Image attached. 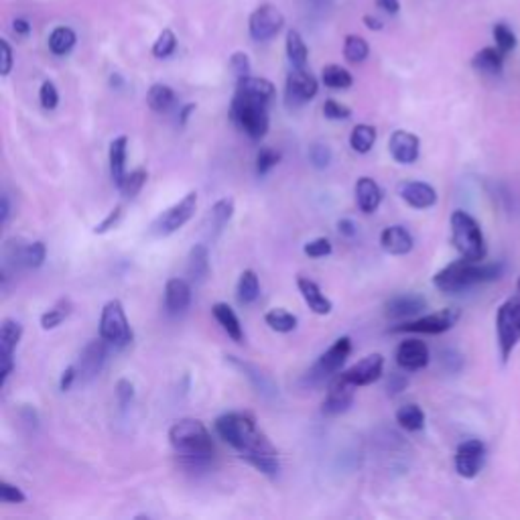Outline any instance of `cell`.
Segmentation results:
<instances>
[{"mask_svg":"<svg viewBox=\"0 0 520 520\" xmlns=\"http://www.w3.org/2000/svg\"><path fill=\"white\" fill-rule=\"evenodd\" d=\"M216 431L238 452L244 461L264 476H277L280 469L279 452L269 437L256 427L248 413H226L216 419Z\"/></svg>","mask_w":520,"mask_h":520,"instance_id":"cell-1","label":"cell"},{"mask_svg":"<svg viewBox=\"0 0 520 520\" xmlns=\"http://www.w3.org/2000/svg\"><path fill=\"white\" fill-rule=\"evenodd\" d=\"M504 263L496 260V263H484V260H455V263L447 264L441 269L437 275L433 277V287L441 293L458 295L463 291L474 289V287L494 283L500 280L504 275Z\"/></svg>","mask_w":520,"mask_h":520,"instance_id":"cell-2","label":"cell"},{"mask_svg":"<svg viewBox=\"0 0 520 520\" xmlns=\"http://www.w3.org/2000/svg\"><path fill=\"white\" fill-rule=\"evenodd\" d=\"M169 441L192 466H203L214 458V441L206 425L198 419H181L169 429Z\"/></svg>","mask_w":520,"mask_h":520,"instance_id":"cell-3","label":"cell"},{"mask_svg":"<svg viewBox=\"0 0 520 520\" xmlns=\"http://www.w3.org/2000/svg\"><path fill=\"white\" fill-rule=\"evenodd\" d=\"M496 343L502 364H508L520 343V277L496 311Z\"/></svg>","mask_w":520,"mask_h":520,"instance_id":"cell-4","label":"cell"},{"mask_svg":"<svg viewBox=\"0 0 520 520\" xmlns=\"http://www.w3.org/2000/svg\"><path fill=\"white\" fill-rule=\"evenodd\" d=\"M449 226H452V242L461 258L486 260V238H484L480 222L472 214L463 212V209H455L452 217H449Z\"/></svg>","mask_w":520,"mask_h":520,"instance_id":"cell-5","label":"cell"},{"mask_svg":"<svg viewBox=\"0 0 520 520\" xmlns=\"http://www.w3.org/2000/svg\"><path fill=\"white\" fill-rule=\"evenodd\" d=\"M269 102L236 92L230 104V118L238 129L246 132L252 140H260L269 132Z\"/></svg>","mask_w":520,"mask_h":520,"instance_id":"cell-6","label":"cell"},{"mask_svg":"<svg viewBox=\"0 0 520 520\" xmlns=\"http://www.w3.org/2000/svg\"><path fill=\"white\" fill-rule=\"evenodd\" d=\"M100 337L110 346L124 348L132 342V329L122 303L118 299L108 301L100 315Z\"/></svg>","mask_w":520,"mask_h":520,"instance_id":"cell-7","label":"cell"},{"mask_svg":"<svg viewBox=\"0 0 520 520\" xmlns=\"http://www.w3.org/2000/svg\"><path fill=\"white\" fill-rule=\"evenodd\" d=\"M195 208H198V193L189 192L177 203H173L171 208L157 216V220H154L151 226V234L159 238L175 234V232L184 228L185 224L192 220L195 214Z\"/></svg>","mask_w":520,"mask_h":520,"instance_id":"cell-8","label":"cell"},{"mask_svg":"<svg viewBox=\"0 0 520 520\" xmlns=\"http://www.w3.org/2000/svg\"><path fill=\"white\" fill-rule=\"evenodd\" d=\"M460 321V309L445 307L441 311L423 315L417 319H406L400 326L392 327L395 334H425V335H439L452 329Z\"/></svg>","mask_w":520,"mask_h":520,"instance_id":"cell-9","label":"cell"},{"mask_svg":"<svg viewBox=\"0 0 520 520\" xmlns=\"http://www.w3.org/2000/svg\"><path fill=\"white\" fill-rule=\"evenodd\" d=\"M283 27L285 15L275 4L256 6L248 19V33L252 41H258V43H266V41L275 39L277 35L283 31Z\"/></svg>","mask_w":520,"mask_h":520,"instance_id":"cell-10","label":"cell"},{"mask_svg":"<svg viewBox=\"0 0 520 520\" xmlns=\"http://www.w3.org/2000/svg\"><path fill=\"white\" fill-rule=\"evenodd\" d=\"M319 92V83L315 77L303 69L293 67L291 74L287 75L285 83V102L289 108H299L303 104L311 102Z\"/></svg>","mask_w":520,"mask_h":520,"instance_id":"cell-11","label":"cell"},{"mask_svg":"<svg viewBox=\"0 0 520 520\" xmlns=\"http://www.w3.org/2000/svg\"><path fill=\"white\" fill-rule=\"evenodd\" d=\"M486 461V445L480 439H466L455 449V472L463 480H474Z\"/></svg>","mask_w":520,"mask_h":520,"instance_id":"cell-12","label":"cell"},{"mask_svg":"<svg viewBox=\"0 0 520 520\" xmlns=\"http://www.w3.org/2000/svg\"><path fill=\"white\" fill-rule=\"evenodd\" d=\"M20 337H23V326L15 319H4L0 326V360H3V378H0V386H6L9 376L15 370V350L19 346Z\"/></svg>","mask_w":520,"mask_h":520,"instance_id":"cell-13","label":"cell"},{"mask_svg":"<svg viewBox=\"0 0 520 520\" xmlns=\"http://www.w3.org/2000/svg\"><path fill=\"white\" fill-rule=\"evenodd\" d=\"M356 389H358V386L350 382L343 374L335 376L334 381L329 382L327 397H326V400H323V405H321L323 414H329V417H334V414L346 413L354 403V390Z\"/></svg>","mask_w":520,"mask_h":520,"instance_id":"cell-14","label":"cell"},{"mask_svg":"<svg viewBox=\"0 0 520 520\" xmlns=\"http://www.w3.org/2000/svg\"><path fill=\"white\" fill-rule=\"evenodd\" d=\"M106 346H110V343L100 337V340L90 342L88 346L82 350L80 360H77V364H75L77 376H82V381L88 382L100 374L102 368H104V362H106V356H108Z\"/></svg>","mask_w":520,"mask_h":520,"instance_id":"cell-15","label":"cell"},{"mask_svg":"<svg viewBox=\"0 0 520 520\" xmlns=\"http://www.w3.org/2000/svg\"><path fill=\"white\" fill-rule=\"evenodd\" d=\"M350 352H352V340H350L348 335H343L340 340H335L332 346L319 356V362L315 364L313 370L318 372L319 376H334L342 370Z\"/></svg>","mask_w":520,"mask_h":520,"instance_id":"cell-16","label":"cell"},{"mask_svg":"<svg viewBox=\"0 0 520 520\" xmlns=\"http://www.w3.org/2000/svg\"><path fill=\"white\" fill-rule=\"evenodd\" d=\"M429 360H431V354H429L427 343L417 340V337L400 342V346L397 348V364L405 372L423 370L427 368Z\"/></svg>","mask_w":520,"mask_h":520,"instance_id":"cell-17","label":"cell"},{"mask_svg":"<svg viewBox=\"0 0 520 520\" xmlns=\"http://www.w3.org/2000/svg\"><path fill=\"white\" fill-rule=\"evenodd\" d=\"M389 151L397 163L413 165L419 159L421 140L409 130H395L389 140Z\"/></svg>","mask_w":520,"mask_h":520,"instance_id":"cell-18","label":"cell"},{"mask_svg":"<svg viewBox=\"0 0 520 520\" xmlns=\"http://www.w3.org/2000/svg\"><path fill=\"white\" fill-rule=\"evenodd\" d=\"M382 370H384V358L381 354H370L366 358H362L360 362H356L352 368L343 372V376L356 386H368L382 376Z\"/></svg>","mask_w":520,"mask_h":520,"instance_id":"cell-19","label":"cell"},{"mask_svg":"<svg viewBox=\"0 0 520 520\" xmlns=\"http://www.w3.org/2000/svg\"><path fill=\"white\" fill-rule=\"evenodd\" d=\"M398 193L414 209H429L437 203V192L425 181H403L398 185Z\"/></svg>","mask_w":520,"mask_h":520,"instance_id":"cell-20","label":"cell"},{"mask_svg":"<svg viewBox=\"0 0 520 520\" xmlns=\"http://www.w3.org/2000/svg\"><path fill=\"white\" fill-rule=\"evenodd\" d=\"M425 307H427L425 297H421V295H414V293H406V295H397V297L386 301L384 313L386 318L390 319H413L414 315H419Z\"/></svg>","mask_w":520,"mask_h":520,"instance_id":"cell-21","label":"cell"},{"mask_svg":"<svg viewBox=\"0 0 520 520\" xmlns=\"http://www.w3.org/2000/svg\"><path fill=\"white\" fill-rule=\"evenodd\" d=\"M504 63L506 53H502L496 45L480 49L472 58V67L476 72L490 77H500L504 74Z\"/></svg>","mask_w":520,"mask_h":520,"instance_id":"cell-22","label":"cell"},{"mask_svg":"<svg viewBox=\"0 0 520 520\" xmlns=\"http://www.w3.org/2000/svg\"><path fill=\"white\" fill-rule=\"evenodd\" d=\"M381 246L384 252H389L392 256H405L409 255L414 246V240L411 232L405 226H389L382 230L381 234Z\"/></svg>","mask_w":520,"mask_h":520,"instance_id":"cell-23","label":"cell"},{"mask_svg":"<svg viewBox=\"0 0 520 520\" xmlns=\"http://www.w3.org/2000/svg\"><path fill=\"white\" fill-rule=\"evenodd\" d=\"M192 303V285L185 279H169L165 285V305L169 313H184Z\"/></svg>","mask_w":520,"mask_h":520,"instance_id":"cell-24","label":"cell"},{"mask_svg":"<svg viewBox=\"0 0 520 520\" xmlns=\"http://www.w3.org/2000/svg\"><path fill=\"white\" fill-rule=\"evenodd\" d=\"M297 287H299L301 297H303L307 307L311 309L313 313H318V315H329V313H332V309H334L332 301H329L326 295L321 293L319 285L315 283V280L307 279V277H299L297 279Z\"/></svg>","mask_w":520,"mask_h":520,"instance_id":"cell-25","label":"cell"},{"mask_svg":"<svg viewBox=\"0 0 520 520\" xmlns=\"http://www.w3.org/2000/svg\"><path fill=\"white\" fill-rule=\"evenodd\" d=\"M187 277L193 285H203L209 277V252L206 244H195L187 256Z\"/></svg>","mask_w":520,"mask_h":520,"instance_id":"cell-26","label":"cell"},{"mask_svg":"<svg viewBox=\"0 0 520 520\" xmlns=\"http://www.w3.org/2000/svg\"><path fill=\"white\" fill-rule=\"evenodd\" d=\"M356 201L364 214L376 212L382 201V189L372 177H360L356 184Z\"/></svg>","mask_w":520,"mask_h":520,"instance_id":"cell-27","label":"cell"},{"mask_svg":"<svg viewBox=\"0 0 520 520\" xmlns=\"http://www.w3.org/2000/svg\"><path fill=\"white\" fill-rule=\"evenodd\" d=\"M228 360H230L232 366H236L238 370H242V374L248 378V381L252 382V386H255L260 395H264V397H275L277 395L275 382H272L271 376L264 374L263 370L256 368V366H252V364H248V362L238 360V358H234V356H228Z\"/></svg>","mask_w":520,"mask_h":520,"instance_id":"cell-28","label":"cell"},{"mask_svg":"<svg viewBox=\"0 0 520 520\" xmlns=\"http://www.w3.org/2000/svg\"><path fill=\"white\" fill-rule=\"evenodd\" d=\"M236 92L256 98V100L271 102L275 98V83L264 80V77H242V80L236 82Z\"/></svg>","mask_w":520,"mask_h":520,"instance_id":"cell-29","label":"cell"},{"mask_svg":"<svg viewBox=\"0 0 520 520\" xmlns=\"http://www.w3.org/2000/svg\"><path fill=\"white\" fill-rule=\"evenodd\" d=\"M126 146H129V138L118 137L110 143L108 161H110V175L114 184L121 187L126 177Z\"/></svg>","mask_w":520,"mask_h":520,"instance_id":"cell-30","label":"cell"},{"mask_svg":"<svg viewBox=\"0 0 520 520\" xmlns=\"http://www.w3.org/2000/svg\"><path fill=\"white\" fill-rule=\"evenodd\" d=\"M212 313L216 321L220 323L224 332H226L232 340L240 343L244 340V329H242V323L238 319V315L234 313V309H232L228 303H216L212 307Z\"/></svg>","mask_w":520,"mask_h":520,"instance_id":"cell-31","label":"cell"},{"mask_svg":"<svg viewBox=\"0 0 520 520\" xmlns=\"http://www.w3.org/2000/svg\"><path fill=\"white\" fill-rule=\"evenodd\" d=\"M175 100H177V96H175L173 88L167 86V83H153L149 92H146V104H149L153 112H159V114L171 110L175 106Z\"/></svg>","mask_w":520,"mask_h":520,"instance_id":"cell-32","label":"cell"},{"mask_svg":"<svg viewBox=\"0 0 520 520\" xmlns=\"http://www.w3.org/2000/svg\"><path fill=\"white\" fill-rule=\"evenodd\" d=\"M77 43V35L75 31L72 29V27H55V29L51 31V35H49V51H51L53 55H58V58H63V55H67L72 49L75 47Z\"/></svg>","mask_w":520,"mask_h":520,"instance_id":"cell-33","label":"cell"},{"mask_svg":"<svg viewBox=\"0 0 520 520\" xmlns=\"http://www.w3.org/2000/svg\"><path fill=\"white\" fill-rule=\"evenodd\" d=\"M285 51H287V59L293 67L303 69L307 66L309 59V49L305 45L303 37H301L299 31H289L287 33V41H285Z\"/></svg>","mask_w":520,"mask_h":520,"instance_id":"cell-34","label":"cell"},{"mask_svg":"<svg viewBox=\"0 0 520 520\" xmlns=\"http://www.w3.org/2000/svg\"><path fill=\"white\" fill-rule=\"evenodd\" d=\"M260 295V280L256 277L255 271H244L240 279H238V287H236V297L240 301L242 305H250L255 303Z\"/></svg>","mask_w":520,"mask_h":520,"instance_id":"cell-35","label":"cell"},{"mask_svg":"<svg viewBox=\"0 0 520 520\" xmlns=\"http://www.w3.org/2000/svg\"><path fill=\"white\" fill-rule=\"evenodd\" d=\"M321 82L332 90H348L354 83V77L346 67L335 66V63H329V66L323 67Z\"/></svg>","mask_w":520,"mask_h":520,"instance_id":"cell-36","label":"cell"},{"mask_svg":"<svg viewBox=\"0 0 520 520\" xmlns=\"http://www.w3.org/2000/svg\"><path fill=\"white\" fill-rule=\"evenodd\" d=\"M234 216V200L224 198L214 203V208L209 209V224H212L214 234H220V232L228 226V222Z\"/></svg>","mask_w":520,"mask_h":520,"instance_id":"cell-37","label":"cell"},{"mask_svg":"<svg viewBox=\"0 0 520 520\" xmlns=\"http://www.w3.org/2000/svg\"><path fill=\"white\" fill-rule=\"evenodd\" d=\"M397 423L406 431H421L425 427V413L419 405H403L397 411Z\"/></svg>","mask_w":520,"mask_h":520,"instance_id":"cell-38","label":"cell"},{"mask_svg":"<svg viewBox=\"0 0 520 520\" xmlns=\"http://www.w3.org/2000/svg\"><path fill=\"white\" fill-rule=\"evenodd\" d=\"M370 55V45L368 41L360 37V35H348L346 39H343V58L350 63H362L366 61Z\"/></svg>","mask_w":520,"mask_h":520,"instance_id":"cell-39","label":"cell"},{"mask_svg":"<svg viewBox=\"0 0 520 520\" xmlns=\"http://www.w3.org/2000/svg\"><path fill=\"white\" fill-rule=\"evenodd\" d=\"M376 143V129L370 124H358L354 126L352 135H350V146L356 153L366 154L372 151V146Z\"/></svg>","mask_w":520,"mask_h":520,"instance_id":"cell-40","label":"cell"},{"mask_svg":"<svg viewBox=\"0 0 520 520\" xmlns=\"http://www.w3.org/2000/svg\"><path fill=\"white\" fill-rule=\"evenodd\" d=\"M264 321L272 332L279 334H289L297 327V318L287 311V309H271V311L264 315Z\"/></svg>","mask_w":520,"mask_h":520,"instance_id":"cell-41","label":"cell"},{"mask_svg":"<svg viewBox=\"0 0 520 520\" xmlns=\"http://www.w3.org/2000/svg\"><path fill=\"white\" fill-rule=\"evenodd\" d=\"M69 313H72V303H69L67 299H61L58 305L47 309V311L41 315V327L47 329V332L49 329L59 327L61 323L69 318Z\"/></svg>","mask_w":520,"mask_h":520,"instance_id":"cell-42","label":"cell"},{"mask_svg":"<svg viewBox=\"0 0 520 520\" xmlns=\"http://www.w3.org/2000/svg\"><path fill=\"white\" fill-rule=\"evenodd\" d=\"M492 35H494V45L506 55L515 51L516 45H518L516 33L512 31L506 23H496L494 27H492Z\"/></svg>","mask_w":520,"mask_h":520,"instance_id":"cell-43","label":"cell"},{"mask_svg":"<svg viewBox=\"0 0 520 520\" xmlns=\"http://www.w3.org/2000/svg\"><path fill=\"white\" fill-rule=\"evenodd\" d=\"M175 49H177V35L171 29H163L153 43V55L157 59H167L175 53Z\"/></svg>","mask_w":520,"mask_h":520,"instance_id":"cell-44","label":"cell"},{"mask_svg":"<svg viewBox=\"0 0 520 520\" xmlns=\"http://www.w3.org/2000/svg\"><path fill=\"white\" fill-rule=\"evenodd\" d=\"M146 177H149V175H146L145 169H135V171H132V173H126L122 185L118 187V189H121L124 198H129V200L137 198L140 189H143L145 184H146Z\"/></svg>","mask_w":520,"mask_h":520,"instance_id":"cell-45","label":"cell"},{"mask_svg":"<svg viewBox=\"0 0 520 520\" xmlns=\"http://www.w3.org/2000/svg\"><path fill=\"white\" fill-rule=\"evenodd\" d=\"M279 161H280L279 151L271 149V146H263L256 154V173L260 175V177H264L266 173L272 171V169L279 165Z\"/></svg>","mask_w":520,"mask_h":520,"instance_id":"cell-46","label":"cell"},{"mask_svg":"<svg viewBox=\"0 0 520 520\" xmlns=\"http://www.w3.org/2000/svg\"><path fill=\"white\" fill-rule=\"evenodd\" d=\"M45 256H47V246L45 242H29L27 244V250H25V266L27 269H39L41 264L45 263Z\"/></svg>","mask_w":520,"mask_h":520,"instance_id":"cell-47","label":"cell"},{"mask_svg":"<svg viewBox=\"0 0 520 520\" xmlns=\"http://www.w3.org/2000/svg\"><path fill=\"white\" fill-rule=\"evenodd\" d=\"M39 102H41V106H43L45 110H55L58 108V104H59V92H58V88H55V83L53 82H43L41 83V88H39Z\"/></svg>","mask_w":520,"mask_h":520,"instance_id":"cell-48","label":"cell"},{"mask_svg":"<svg viewBox=\"0 0 520 520\" xmlns=\"http://www.w3.org/2000/svg\"><path fill=\"white\" fill-rule=\"evenodd\" d=\"M230 72H232V75L236 77V82L242 80V77H248L250 75V58L248 55H246L244 51L232 53Z\"/></svg>","mask_w":520,"mask_h":520,"instance_id":"cell-49","label":"cell"},{"mask_svg":"<svg viewBox=\"0 0 520 520\" xmlns=\"http://www.w3.org/2000/svg\"><path fill=\"white\" fill-rule=\"evenodd\" d=\"M309 161L315 169H326L329 163H332V149L327 145L318 143L309 149Z\"/></svg>","mask_w":520,"mask_h":520,"instance_id":"cell-50","label":"cell"},{"mask_svg":"<svg viewBox=\"0 0 520 520\" xmlns=\"http://www.w3.org/2000/svg\"><path fill=\"white\" fill-rule=\"evenodd\" d=\"M334 246L332 242L327 240V238H315V240L307 242L303 246V252L309 258H323V256H329L332 255Z\"/></svg>","mask_w":520,"mask_h":520,"instance_id":"cell-51","label":"cell"},{"mask_svg":"<svg viewBox=\"0 0 520 520\" xmlns=\"http://www.w3.org/2000/svg\"><path fill=\"white\" fill-rule=\"evenodd\" d=\"M0 500L4 504H23L27 502L25 492L11 482H0Z\"/></svg>","mask_w":520,"mask_h":520,"instance_id":"cell-52","label":"cell"},{"mask_svg":"<svg viewBox=\"0 0 520 520\" xmlns=\"http://www.w3.org/2000/svg\"><path fill=\"white\" fill-rule=\"evenodd\" d=\"M323 114L329 121H348L352 116V110H350L346 104H340L337 100H326L323 104Z\"/></svg>","mask_w":520,"mask_h":520,"instance_id":"cell-53","label":"cell"},{"mask_svg":"<svg viewBox=\"0 0 520 520\" xmlns=\"http://www.w3.org/2000/svg\"><path fill=\"white\" fill-rule=\"evenodd\" d=\"M116 398H118V403H121V406H129L132 403V398H135V384H132L130 381H126V378L118 381L116 382Z\"/></svg>","mask_w":520,"mask_h":520,"instance_id":"cell-54","label":"cell"},{"mask_svg":"<svg viewBox=\"0 0 520 520\" xmlns=\"http://www.w3.org/2000/svg\"><path fill=\"white\" fill-rule=\"evenodd\" d=\"M0 53H3V66H0V75L6 77L12 72L15 59H12V47L6 39H0Z\"/></svg>","mask_w":520,"mask_h":520,"instance_id":"cell-55","label":"cell"},{"mask_svg":"<svg viewBox=\"0 0 520 520\" xmlns=\"http://www.w3.org/2000/svg\"><path fill=\"white\" fill-rule=\"evenodd\" d=\"M121 216H122V208L116 206L112 212L104 217V222L98 224V226L94 228V234H106V232H110L112 228L116 226L118 222H121Z\"/></svg>","mask_w":520,"mask_h":520,"instance_id":"cell-56","label":"cell"},{"mask_svg":"<svg viewBox=\"0 0 520 520\" xmlns=\"http://www.w3.org/2000/svg\"><path fill=\"white\" fill-rule=\"evenodd\" d=\"M11 29H12V33L17 35V37H29L31 31H33V27H31V23L27 19L17 17L15 20H12Z\"/></svg>","mask_w":520,"mask_h":520,"instance_id":"cell-57","label":"cell"},{"mask_svg":"<svg viewBox=\"0 0 520 520\" xmlns=\"http://www.w3.org/2000/svg\"><path fill=\"white\" fill-rule=\"evenodd\" d=\"M75 378H77V368H75V366H67L66 370H63V374H61L59 389H61L63 392L69 390V389H72V384L75 382Z\"/></svg>","mask_w":520,"mask_h":520,"instance_id":"cell-58","label":"cell"},{"mask_svg":"<svg viewBox=\"0 0 520 520\" xmlns=\"http://www.w3.org/2000/svg\"><path fill=\"white\" fill-rule=\"evenodd\" d=\"M406 384H409V381H406L405 374H390L389 392H390V395H398L400 390L406 389Z\"/></svg>","mask_w":520,"mask_h":520,"instance_id":"cell-59","label":"cell"},{"mask_svg":"<svg viewBox=\"0 0 520 520\" xmlns=\"http://www.w3.org/2000/svg\"><path fill=\"white\" fill-rule=\"evenodd\" d=\"M376 6L389 15H397L400 11V0H376Z\"/></svg>","mask_w":520,"mask_h":520,"instance_id":"cell-60","label":"cell"},{"mask_svg":"<svg viewBox=\"0 0 520 520\" xmlns=\"http://www.w3.org/2000/svg\"><path fill=\"white\" fill-rule=\"evenodd\" d=\"M337 230H340L342 236H348V238H354L356 236V224L352 220H340L337 222Z\"/></svg>","mask_w":520,"mask_h":520,"instance_id":"cell-61","label":"cell"},{"mask_svg":"<svg viewBox=\"0 0 520 520\" xmlns=\"http://www.w3.org/2000/svg\"><path fill=\"white\" fill-rule=\"evenodd\" d=\"M362 23L366 25V29L370 31H382L384 29V23L378 17H372V15H364L362 17Z\"/></svg>","mask_w":520,"mask_h":520,"instance_id":"cell-62","label":"cell"},{"mask_svg":"<svg viewBox=\"0 0 520 520\" xmlns=\"http://www.w3.org/2000/svg\"><path fill=\"white\" fill-rule=\"evenodd\" d=\"M3 217H0V222H3V226H6V222H9L11 217V201H9V195H3Z\"/></svg>","mask_w":520,"mask_h":520,"instance_id":"cell-63","label":"cell"},{"mask_svg":"<svg viewBox=\"0 0 520 520\" xmlns=\"http://www.w3.org/2000/svg\"><path fill=\"white\" fill-rule=\"evenodd\" d=\"M192 112H195V104H187V106L181 110V116H179V124L184 126L187 122V118L192 116Z\"/></svg>","mask_w":520,"mask_h":520,"instance_id":"cell-64","label":"cell"}]
</instances>
